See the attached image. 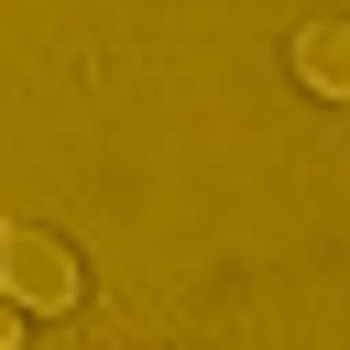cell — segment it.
I'll use <instances>...</instances> for the list:
<instances>
[{
    "mask_svg": "<svg viewBox=\"0 0 350 350\" xmlns=\"http://www.w3.org/2000/svg\"><path fill=\"white\" fill-rule=\"evenodd\" d=\"M0 295H11L22 317H66V306L88 295L77 241H66V230H44V219H11V230H0Z\"/></svg>",
    "mask_w": 350,
    "mask_h": 350,
    "instance_id": "6da1fadb",
    "label": "cell"
},
{
    "mask_svg": "<svg viewBox=\"0 0 350 350\" xmlns=\"http://www.w3.org/2000/svg\"><path fill=\"white\" fill-rule=\"evenodd\" d=\"M295 77H306L317 98H350V22H339V11H317V22L295 33Z\"/></svg>",
    "mask_w": 350,
    "mask_h": 350,
    "instance_id": "7a4b0ae2",
    "label": "cell"
},
{
    "mask_svg": "<svg viewBox=\"0 0 350 350\" xmlns=\"http://www.w3.org/2000/svg\"><path fill=\"white\" fill-rule=\"evenodd\" d=\"M11 339H22V306H11V295H0V350H11Z\"/></svg>",
    "mask_w": 350,
    "mask_h": 350,
    "instance_id": "3957f363",
    "label": "cell"
}]
</instances>
